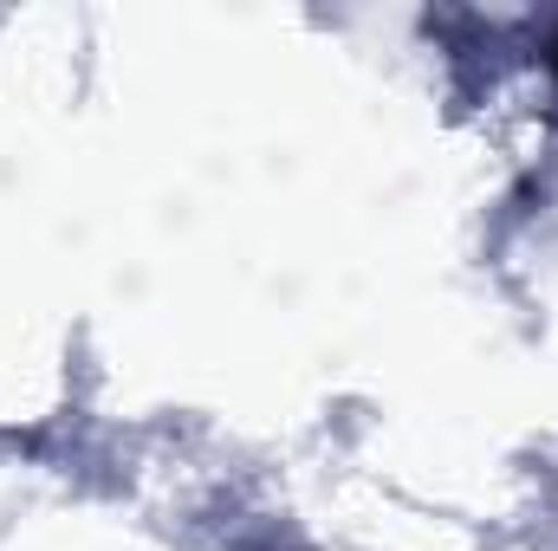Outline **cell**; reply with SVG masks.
I'll return each mask as SVG.
<instances>
[{
  "mask_svg": "<svg viewBox=\"0 0 558 551\" xmlns=\"http://www.w3.org/2000/svg\"><path fill=\"white\" fill-rule=\"evenodd\" d=\"M553 72H558V39H553Z\"/></svg>",
  "mask_w": 558,
  "mask_h": 551,
  "instance_id": "cell-1",
  "label": "cell"
}]
</instances>
